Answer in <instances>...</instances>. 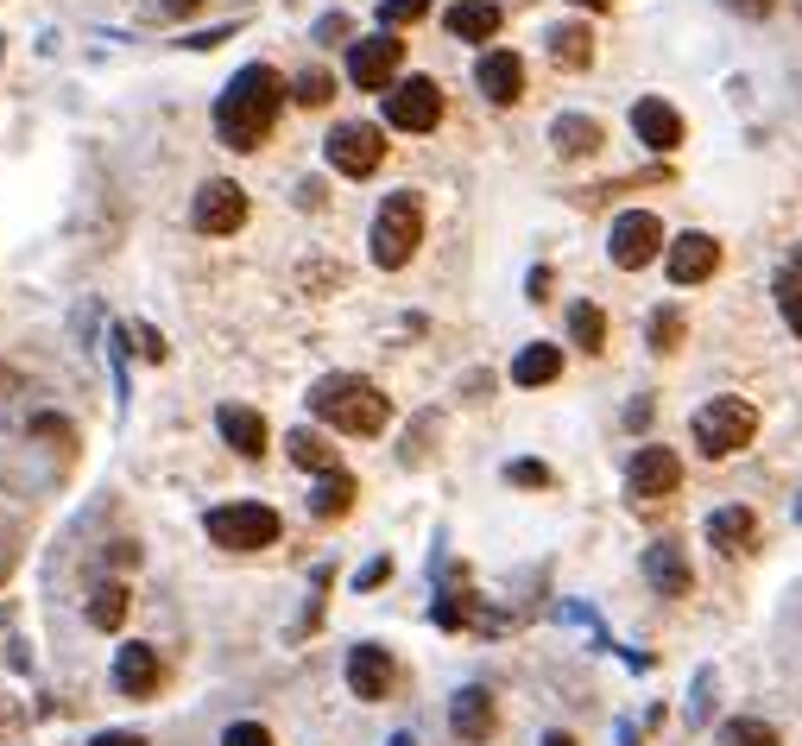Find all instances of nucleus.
<instances>
[{
    "label": "nucleus",
    "instance_id": "obj_1",
    "mask_svg": "<svg viewBox=\"0 0 802 746\" xmlns=\"http://www.w3.org/2000/svg\"><path fill=\"white\" fill-rule=\"evenodd\" d=\"M279 108H285V76L272 70V64H247V70H234V82L221 89V102H216L221 146H234V152L266 146V133H272Z\"/></svg>",
    "mask_w": 802,
    "mask_h": 746
},
{
    "label": "nucleus",
    "instance_id": "obj_2",
    "mask_svg": "<svg viewBox=\"0 0 802 746\" xmlns=\"http://www.w3.org/2000/svg\"><path fill=\"white\" fill-rule=\"evenodd\" d=\"M310 411H316L323 424H335L341 437H379L386 417H392L386 393H379L373 380H361V373H328V380H316Z\"/></svg>",
    "mask_w": 802,
    "mask_h": 746
},
{
    "label": "nucleus",
    "instance_id": "obj_3",
    "mask_svg": "<svg viewBox=\"0 0 802 746\" xmlns=\"http://www.w3.org/2000/svg\"><path fill=\"white\" fill-rule=\"evenodd\" d=\"M417 241H424V203H417V190H392L373 216V266L399 272L417 254Z\"/></svg>",
    "mask_w": 802,
    "mask_h": 746
},
{
    "label": "nucleus",
    "instance_id": "obj_4",
    "mask_svg": "<svg viewBox=\"0 0 802 746\" xmlns=\"http://www.w3.org/2000/svg\"><path fill=\"white\" fill-rule=\"evenodd\" d=\"M203 525H209V538H216L221 551H266V544H279V531H285V519H279L266 500H234V506H216Z\"/></svg>",
    "mask_w": 802,
    "mask_h": 746
},
{
    "label": "nucleus",
    "instance_id": "obj_5",
    "mask_svg": "<svg viewBox=\"0 0 802 746\" xmlns=\"http://www.w3.org/2000/svg\"><path fill=\"white\" fill-rule=\"evenodd\" d=\"M759 437V411L746 406V399H714V406L695 411V443L701 455H733V449H746Z\"/></svg>",
    "mask_w": 802,
    "mask_h": 746
},
{
    "label": "nucleus",
    "instance_id": "obj_6",
    "mask_svg": "<svg viewBox=\"0 0 802 746\" xmlns=\"http://www.w3.org/2000/svg\"><path fill=\"white\" fill-rule=\"evenodd\" d=\"M442 120V89L430 76H404L386 89V127H399V133H437Z\"/></svg>",
    "mask_w": 802,
    "mask_h": 746
},
{
    "label": "nucleus",
    "instance_id": "obj_7",
    "mask_svg": "<svg viewBox=\"0 0 802 746\" xmlns=\"http://www.w3.org/2000/svg\"><path fill=\"white\" fill-rule=\"evenodd\" d=\"M323 152H328V165H335L341 178H373L379 158H386V133L366 127V120H341V127L323 140Z\"/></svg>",
    "mask_w": 802,
    "mask_h": 746
},
{
    "label": "nucleus",
    "instance_id": "obj_8",
    "mask_svg": "<svg viewBox=\"0 0 802 746\" xmlns=\"http://www.w3.org/2000/svg\"><path fill=\"white\" fill-rule=\"evenodd\" d=\"M607 254L620 272H638V266H651L663 254V222H657L651 209H625L613 216V241H607Z\"/></svg>",
    "mask_w": 802,
    "mask_h": 746
},
{
    "label": "nucleus",
    "instance_id": "obj_9",
    "mask_svg": "<svg viewBox=\"0 0 802 746\" xmlns=\"http://www.w3.org/2000/svg\"><path fill=\"white\" fill-rule=\"evenodd\" d=\"M190 228L196 234H234V228H247V190L228 184V178H209V184L196 190V203H190Z\"/></svg>",
    "mask_w": 802,
    "mask_h": 746
},
{
    "label": "nucleus",
    "instance_id": "obj_10",
    "mask_svg": "<svg viewBox=\"0 0 802 746\" xmlns=\"http://www.w3.org/2000/svg\"><path fill=\"white\" fill-rule=\"evenodd\" d=\"M399 64H404V38H392V33L354 38V51H348V82H354V89H392Z\"/></svg>",
    "mask_w": 802,
    "mask_h": 746
},
{
    "label": "nucleus",
    "instance_id": "obj_11",
    "mask_svg": "<svg viewBox=\"0 0 802 746\" xmlns=\"http://www.w3.org/2000/svg\"><path fill=\"white\" fill-rule=\"evenodd\" d=\"M625 487H632L638 500H663V493H676V487H683V462H676V449L645 443L638 455H632V468H625Z\"/></svg>",
    "mask_w": 802,
    "mask_h": 746
},
{
    "label": "nucleus",
    "instance_id": "obj_12",
    "mask_svg": "<svg viewBox=\"0 0 802 746\" xmlns=\"http://www.w3.org/2000/svg\"><path fill=\"white\" fill-rule=\"evenodd\" d=\"M670 279L676 285H701V279H714V266H721V241L714 234H701V228H689V234H676L670 241Z\"/></svg>",
    "mask_w": 802,
    "mask_h": 746
},
{
    "label": "nucleus",
    "instance_id": "obj_13",
    "mask_svg": "<svg viewBox=\"0 0 802 746\" xmlns=\"http://www.w3.org/2000/svg\"><path fill=\"white\" fill-rule=\"evenodd\" d=\"M348 690L361 703H386L392 696V652L386 645H354L348 652Z\"/></svg>",
    "mask_w": 802,
    "mask_h": 746
},
{
    "label": "nucleus",
    "instance_id": "obj_14",
    "mask_svg": "<svg viewBox=\"0 0 802 746\" xmlns=\"http://www.w3.org/2000/svg\"><path fill=\"white\" fill-rule=\"evenodd\" d=\"M475 82L487 102H500V108H512L518 95H525V57L518 51H487L475 64Z\"/></svg>",
    "mask_w": 802,
    "mask_h": 746
},
{
    "label": "nucleus",
    "instance_id": "obj_15",
    "mask_svg": "<svg viewBox=\"0 0 802 746\" xmlns=\"http://www.w3.org/2000/svg\"><path fill=\"white\" fill-rule=\"evenodd\" d=\"M632 133L651 152H676L683 146V114L670 102H657V95H645V102H632Z\"/></svg>",
    "mask_w": 802,
    "mask_h": 746
},
{
    "label": "nucleus",
    "instance_id": "obj_16",
    "mask_svg": "<svg viewBox=\"0 0 802 746\" xmlns=\"http://www.w3.org/2000/svg\"><path fill=\"white\" fill-rule=\"evenodd\" d=\"M216 424H221V437H228V449L234 455H266V443H272V430H266V417H259L254 406H221L216 411Z\"/></svg>",
    "mask_w": 802,
    "mask_h": 746
},
{
    "label": "nucleus",
    "instance_id": "obj_17",
    "mask_svg": "<svg viewBox=\"0 0 802 746\" xmlns=\"http://www.w3.org/2000/svg\"><path fill=\"white\" fill-rule=\"evenodd\" d=\"M645 576H651L657 595H689V582H695V576H689V557H683V544H670V538L645 551Z\"/></svg>",
    "mask_w": 802,
    "mask_h": 746
},
{
    "label": "nucleus",
    "instance_id": "obj_18",
    "mask_svg": "<svg viewBox=\"0 0 802 746\" xmlns=\"http://www.w3.org/2000/svg\"><path fill=\"white\" fill-rule=\"evenodd\" d=\"M442 26H449V38L487 44V38L500 33V7H493V0H455V7L442 13Z\"/></svg>",
    "mask_w": 802,
    "mask_h": 746
},
{
    "label": "nucleus",
    "instance_id": "obj_19",
    "mask_svg": "<svg viewBox=\"0 0 802 746\" xmlns=\"http://www.w3.org/2000/svg\"><path fill=\"white\" fill-rule=\"evenodd\" d=\"M114 683H120L127 696H152V690H158V658H152V645H120V652H114Z\"/></svg>",
    "mask_w": 802,
    "mask_h": 746
},
{
    "label": "nucleus",
    "instance_id": "obj_20",
    "mask_svg": "<svg viewBox=\"0 0 802 746\" xmlns=\"http://www.w3.org/2000/svg\"><path fill=\"white\" fill-rule=\"evenodd\" d=\"M752 531H759L752 506H721V513L708 519V544H714V551H746V544H752Z\"/></svg>",
    "mask_w": 802,
    "mask_h": 746
},
{
    "label": "nucleus",
    "instance_id": "obj_21",
    "mask_svg": "<svg viewBox=\"0 0 802 746\" xmlns=\"http://www.w3.org/2000/svg\"><path fill=\"white\" fill-rule=\"evenodd\" d=\"M449 721H455L462 741H487V734H493V696H487V690H462L455 709H449Z\"/></svg>",
    "mask_w": 802,
    "mask_h": 746
},
{
    "label": "nucleus",
    "instance_id": "obj_22",
    "mask_svg": "<svg viewBox=\"0 0 802 746\" xmlns=\"http://www.w3.org/2000/svg\"><path fill=\"white\" fill-rule=\"evenodd\" d=\"M549 140H556V152H562V158H587V152L600 146V120H587V114H556Z\"/></svg>",
    "mask_w": 802,
    "mask_h": 746
},
{
    "label": "nucleus",
    "instance_id": "obj_23",
    "mask_svg": "<svg viewBox=\"0 0 802 746\" xmlns=\"http://www.w3.org/2000/svg\"><path fill=\"white\" fill-rule=\"evenodd\" d=\"M556 373H562V348H556V342H531V348L512 361V380H518V386H549Z\"/></svg>",
    "mask_w": 802,
    "mask_h": 746
},
{
    "label": "nucleus",
    "instance_id": "obj_24",
    "mask_svg": "<svg viewBox=\"0 0 802 746\" xmlns=\"http://www.w3.org/2000/svg\"><path fill=\"white\" fill-rule=\"evenodd\" d=\"M549 57H556L562 70H587V64H594V33H587V26H556V33H549Z\"/></svg>",
    "mask_w": 802,
    "mask_h": 746
},
{
    "label": "nucleus",
    "instance_id": "obj_25",
    "mask_svg": "<svg viewBox=\"0 0 802 746\" xmlns=\"http://www.w3.org/2000/svg\"><path fill=\"white\" fill-rule=\"evenodd\" d=\"M354 493H361L354 475H341V468H335V475H323V487L310 493V513H316V519H341V513L354 506Z\"/></svg>",
    "mask_w": 802,
    "mask_h": 746
},
{
    "label": "nucleus",
    "instance_id": "obj_26",
    "mask_svg": "<svg viewBox=\"0 0 802 746\" xmlns=\"http://www.w3.org/2000/svg\"><path fill=\"white\" fill-rule=\"evenodd\" d=\"M285 443H292V462L310 468V475H335V468H341V462H335V443H323L316 430H292Z\"/></svg>",
    "mask_w": 802,
    "mask_h": 746
},
{
    "label": "nucleus",
    "instance_id": "obj_27",
    "mask_svg": "<svg viewBox=\"0 0 802 746\" xmlns=\"http://www.w3.org/2000/svg\"><path fill=\"white\" fill-rule=\"evenodd\" d=\"M127 607H133V595H127L120 582H108V589H95V601H89V627H102V633H120V620H127Z\"/></svg>",
    "mask_w": 802,
    "mask_h": 746
},
{
    "label": "nucleus",
    "instance_id": "obj_28",
    "mask_svg": "<svg viewBox=\"0 0 802 746\" xmlns=\"http://www.w3.org/2000/svg\"><path fill=\"white\" fill-rule=\"evenodd\" d=\"M569 336H575V348H587V355L607 348V317H600V304H575V310H569Z\"/></svg>",
    "mask_w": 802,
    "mask_h": 746
},
{
    "label": "nucleus",
    "instance_id": "obj_29",
    "mask_svg": "<svg viewBox=\"0 0 802 746\" xmlns=\"http://www.w3.org/2000/svg\"><path fill=\"white\" fill-rule=\"evenodd\" d=\"M430 13V0H379V33H399V26H417Z\"/></svg>",
    "mask_w": 802,
    "mask_h": 746
},
{
    "label": "nucleus",
    "instance_id": "obj_30",
    "mask_svg": "<svg viewBox=\"0 0 802 746\" xmlns=\"http://www.w3.org/2000/svg\"><path fill=\"white\" fill-rule=\"evenodd\" d=\"M777 298H784V323L802 336V260L784 272V285H777Z\"/></svg>",
    "mask_w": 802,
    "mask_h": 746
},
{
    "label": "nucleus",
    "instance_id": "obj_31",
    "mask_svg": "<svg viewBox=\"0 0 802 746\" xmlns=\"http://www.w3.org/2000/svg\"><path fill=\"white\" fill-rule=\"evenodd\" d=\"M292 95L303 102V108H323L328 95H335V76H328V70H303V76H297Z\"/></svg>",
    "mask_w": 802,
    "mask_h": 746
},
{
    "label": "nucleus",
    "instance_id": "obj_32",
    "mask_svg": "<svg viewBox=\"0 0 802 746\" xmlns=\"http://www.w3.org/2000/svg\"><path fill=\"white\" fill-rule=\"evenodd\" d=\"M727 746H777L771 721H727Z\"/></svg>",
    "mask_w": 802,
    "mask_h": 746
},
{
    "label": "nucleus",
    "instance_id": "obj_33",
    "mask_svg": "<svg viewBox=\"0 0 802 746\" xmlns=\"http://www.w3.org/2000/svg\"><path fill=\"white\" fill-rule=\"evenodd\" d=\"M676 342H683V317H676V310H657L651 317V348L657 355H670Z\"/></svg>",
    "mask_w": 802,
    "mask_h": 746
},
{
    "label": "nucleus",
    "instance_id": "obj_34",
    "mask_svg": "<svg viewBox=\"0 0 802 746\" xmlns=\"http://www.w3.org/2000/svg\"><path fill=\"white\" fill-rule=\"evenodd\" d=\"M506 481H512V487H549L556 475H549L544 462H512V468H506Z\"/></svg>",
    "mask_w": 802,
    "mask_h": 746
},
{
    "label": "nucleus",
    "instance_id": "obj_35",
    "mask_svg": "<svg viewBox=\"0 0 802 746\" xmlns=\"http://www.w3.org/2000/svg\"><path fill=\"white\" fill-rule=\"evenodd\" d=\"M221 746H272V734H266L259 721H234V728L221 734Z\"/></svg>",
    "mask_w": 802,
    "mask_h": 746
},
{
    "label": "nucleus",
    "instance_id": "obj_36",
    "mask_svg": "<svg viewBox=\"0 0 802 746\" xmlns=\"http://www.w3.org/2000/svg\"><path fill=\"white\" fill-rule=\"evenodd\" d=\"M386 576H392V557H373V563L361 569V576H354V589H379Z\"/></svg>",
    "mask_w": 802,
    "mask_h": 746
},
{
    "label": "nucleus",
    "instance_id": "obj_37",
    "mask_svg": "<svg viewBox=\"0 0 802 746\" xmlns=\"http://www.w3.org/2000/svg\"><path fill=\"white\" fill-rule=\"evenodd\" d=\"M133 342H140V355H146V361H165V342H158V330H146V323H140V330H133Z\"/></svg>",
    "mask_w": 802,
    "mask_h": 746
},
{
    "label": "nucleus",
    "instance_id": "obj_38",
    "mask_svg": "<svg viewBox=\"0 0 802 746\" xmlns=\"http://www.w3.org/2000/svg\"><path fill=\"white\" fill-rule=\"evenodd\" d=\"M316 38H323V44H335V38H348V20H341V13H328L323 26H316Z\"/></svg>",
    "mask_w": 802,
    "mask_h": 746
},
{
    "label": "nucleus",
    "instance_id": "obj_39",
    "mask_svg": "<svg viewBox=\"0 0 802 746\" xmlns=\"http://www.w3.org/2000/svg\"><path fill=\"white\" fill-rule=\"evenodd\" d=\"M221 38H234V26H216V33H196V38H183V44H196V51H209V44H221Z\"/></svg>",
    "mask_w": 802,
    "mask_h": 746
},
{
    "label": "nucleus",
    "instance_id": "obj_40",
    "mask_svg": "<svg viewBox=\"0 0 802 746\" xmlns=\"http://www.w3.org/2000/svg\"><path fill=\"white\" fill-rule=\"evenodd\" d=\"M89 746H146V741H140V734H95Z\"/></svg>",
    "mask_w": 802,
    "mask_h": 746
},
{
    "label": "nucleus",
    "instance_id": "obj_41",
    "mask_svg": "<svg viewBox=\"0 0 802 746\" xmlns=\"http://www.w3.org/2000/svg\"><path fill=\"white\" fill-rule=\"evenodd\" d=\"M108 557H114V569H127V563H140V544H114Z\"/></svg>",
    "mask_w": 802,
    "mask_h": 746
},
{
    "label": "nucleus",
    "instance_id": "obj_42",
    "mask_svg": "<svg viewBox=\"0 0 802 746\" xmlns=\"http://www.w3.org/2000/svg\"><path fill=\"white\" fill-rule=\"evenodd\" d=\"M158 7H165V13H178V20H190V13H196L203 0H158Z\"/></svg>",
    "mask_w": 802,
    "mask_h": 746
},
{
    "label": "nucleus",
    "instance_id": "obj_43",
    "mask_svg": "<svg viewBox=\"0 0 802 746\" xmlns=\"http://www.w3.org/2000/svg\"><path fill=\"white\" fill-rule=\"evenodd\" d=\"M575 7H594V13H607V7H613V0H575Z\"/></svg>",
    "mask_w": 802,
    "mask_h": 746
},
{
    "label": "nucleus",
    "instance_id": "obj_44",
    "mask_svg": "<svg viewBox=\"0 0 802 746\" xmlns=\"http://www.w3.org/2000/svg\"><path fill=\"white\" fill-rule=\"evenodd\" d=\"M544 746H575V741H569V734H549V741Z\"/></svg>",
    "mask_w": 802,
    "mask_h": 746
},
{
    "label": "nucleus",
    "instance_id": "obj_45",
    "mask_svg": "<svg viewBox=\"0 0 802 746\" xmlns=\"http://www.w3.org/2000/svg\"><path fill=\"white\" fill-rule=\"evenodd\" d=\"M392 746H417V741H411V734H399V741H392Z\"/></svg>",
    "mask_w": 802,
    "mask_h": 746
},
{
    "label": "nucleus",
    "instance_id": "obj_46",
    "mask_svg": "<svg viewBox=\"0 0 802 746\" xmlns=\"http://www.w3.org/2000/svg\"><path fill=\"white\" fill-rule=\"evenodd\" d=\"M746 7H771V0H746Z\"/></svg>",
    "mask_w": 802,
    "mask_h": 746
}]
</instances>
